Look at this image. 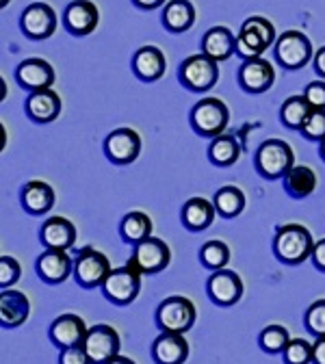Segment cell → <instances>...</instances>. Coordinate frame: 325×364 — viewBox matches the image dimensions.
<instances>
[{
	"instance_id": "cell-1",
	"label": "cell",
	"mask_w": 325,
	"mask_h": 364,
	"mask_svg": "<svg viewBox=\"0 0 325 364\" xmlns=\"http://www.w3.org/2000/svg\"><path fill=\"white\" fill-rule=\"evenodd\" d=\"M314 239L310 230L302 223H284L275 230L273 237V254L275 258L284 264H302L312 256L314 250Z\"/></svg>"
},
{
	"instance_id": "cell-2",
	"label": "cell",
	"mask_w": 325,
	"mask_h": 364,
	"mask_svg": "<svg viewBox=\"0 0 325 364\" xmlns=\"http://www.w3.org/2000/svg\"><path fill=\"white\" fill-rule=\"evenodd\" d=\"M156 326L161 332H189L198 321V308L196 304L184 295H171L163 299L156 308Z\"/></svg>"
},
{
	"instance_id": "cell-3",
	"label": "cell",
	"mask_w": 325,
	"mask_h": 364,
	"mask_svg": "<svg viewBox=\"0 0 325 364\" xmlns=\"http://www.w3.org/2000/svg\"><path fill=\"white\" fill-rule=\"evenodd\" d=\"M275 26L262 16H252L241 24L237 35V55H241L243 61L262 57L269 46H275Z\"/></svg>"
},
{
	"instance_id": "cell-4",
	"label": "cell",
	"mask_w": 325,
	"mask_h": 364,
	"mask_svg": "<svg viewBox=\"0 0 325 364\" xmlns=\"http://www.w3.org/2000/svg\"><path fill=\"white\" fill-rule=\"evenodd\" d=\"M293 165H295L293 148L282 139H267L265 144H260V148L256 150V156H254L256 171L267 180L284 178V173Z\"/></svg>"
},
{
	"instance_id": "cell-5",
	"label": "cell",
	"mask_w": 325,
	"mask_h": 364,
	"mask_svg": "<svg viewBox=\"0 0 325 364\" xmlns=\"http://www.w3.org/2000/svg\"><path fill=\"white\" fill-rule=\"evenodd\" d=\"M189 122H191V128L200 136H208V139H215V136H219V134L225 132V128L230 124V109L219 98H202L191 109Z\"/></svg>"
},
{
	"instance_id": "cell-6",
	"label": "cell",
	"mask_w": 325,
	"mask_h": 364,
	"mask_svg": "<svg viewBox=\"0 0 325 364\" xmlns=\"http://www.w3.org/2000/svg\"><path fill=\"white\" fill-rule=\"evenodd\" d=\"M178 80L182 87L196 94H204V91L213 89L219 80V63L211 59L208 55H191L187 57L178 68Z\"/></svg>"
},
{
	"instance_id": "cell-7",
	"label": "cell",
	"mask_w": 325,
	"mask_h": 364,
	"mask_svg": "<svg viewBox=\"0 0 325 364\" xmlns=\"http://www.w3.org/2000/svg\"><path fill=\"white\" fill-rule=\"evenodd\" d=\"M111 271L113 267L109 258L98 250L85 247L74 258V280L80 289H100Z\"/></svg>"
},
{
	"instance_id": "cell-8",
	"label": "cell",
	"mask_w": 325,
	"mask_h": 364,
	"mask_svg": "<svg viewBox=\"0 0 325 364\" xmlns=\"http://www.w3.org/2000/svg\"><path fill=\"white\" fill-rule=\"evenodd\" d=\"M100 289H102V295L111 304L130 306L139 297V293H142V273L132 269L130 264L117 267L109 273Z\"/></svg>"
},
{
	"instance_id": "cell-9",
	"label": "cell",
	"mask_w": 325,
	"mask_h": 364,
	"mask_svg": "<svg viewBox=\"0 0 325 364\" xmlns=\"http://www.w3.org/2000/svg\"><path fill=\"white\" fill-rule=\"evenodd\" d=\"M275 59L284 70H302L314 59L312 43L302 31H284L275 39Z\"/></svg>"
},
{
	"instance_id": "cell-10",
	"label": "cell",
	"mask_w": 325,
	"mask_h": 364,
	"mask_svg": "<svg viewBox=\"0 0 325 364\" xmlns=\"http://www.w3.org/2000/svg\"><path fill=\"white\" fill-rule=\"evenodd\" d=\"M171 262V250L169 245L159 239V237H150L142 243H137L132 250V256L128 260V264L132 269H137L142 276H152V273H161L169 267Z\"/></svg>"
},
{
	"instance_id": "cell-11",
	"label": "cell",
	"mask_w": 325,
	"mask_h": 364,
	"mask_svg": "<svg viewBox=\"0 0 325 364\" xmlns=\"http://www.w3.org/2000/svg\"><path fill=\"white\" fill-rule=\"evenodd\" d=\"M243 280L237 271L232 269H219V271H213L211 278L206 280V293H208V299L215 304V306H221V308H230L241 301L243 297Z\"/></svg>"
},
{
	"instance_id": "cell-12",
	"label": "cell",
	"mask_w": 325,
	"mask_h": 364,
	"mask_svg": "<svg viewBox=\"0 0 325 364\" xmlns=\"http://www.w3.org/2000/svg\"><path fill=\"white\" fill-rule=\"evenodd\" d=\"M82 347H85L87 355L91 358V364H105L119 353L122 338L113 326L98 323V326L89 328V332L82 341Z\"/></svg>"
},
{
	"instance_id": "cell-13",
	"label": "cell",
	"mask_w": 325,
	"mask_h": 364,
	"mask_svg": "<svg viewBox=\"0 0 325 364\" xmlns=\"http://www.w3.org/2000/svg\"><path fill=\"white\" fill-rule=\"evenodd\" d=\"M35 271L41 282L57 287V284H63L74 273V260L68 254V250L46 247L35 262Z\"/></svg>"
},
{
	"instance_id": "cell-14",
	"label": "cell",
	"mask_w": 325,
	"mask_h": 364,
	"mask_svg": "<svg viewBox=\"0 0 325 364\" xmlns=\"http://www.w3.org/2000/svg\"><path fill=\"white\" fill-rule=\"evenodd\" d=\"M142 136L132 128H115L105 139V154L115 165H130L142 154Z\"/></svg>"
},
{
	"instance_id": "cell-15",
	"label": "cell",
	"mask_w": 325,
	"mask_h": 364,
	"mask_svg": "<svg viewBox=\"0 0 325 364\" xmlns=\"http://www.w3.org/2000/svg\"><path fill=\"white\" fill-rule=\"evenodd\" d=\"M20 28L31 39H48L57 31V14L50 5L46 3H33L22 11Z\"/></svg>"
},
{
	"instance_id": "cell-16",
	"label": "cell",
	"mask_w": 325,
	"mask_h": 364,
	"mask_svg": "<svg viewBox=\"0 0 325 364\" xmlns=\"http://www.w3.org/2000/svg\"><path fill=\"white\" fill-rule=\"evenodd\" d=\"M98 22H100V11L91 0H74L63 11V26L68 28V33L76 37L91 35L98 28Z\"/></svg>"
},
{
	"instance_id": "cell-17",
	"label": "cell",
	"mask_w": 325,
	"mask_h": 364,
	"mask_svg": "<svg viewBox=\"0 0 325 364\" xmlns=\"http://www.w3.org/2000/svg\"><path fill=\"white\" fill-rule=\"evenodd\" d=\"M273 80H275V70L262 57L245 59L243 65L239 68V85L247 94H265V91L271 89Z\"/></svg>"
},
{
	"instance_id": "cell-18",
	"label": "cell",
	"mask_w": 325,
	"mask_h": 364,
	"mask_svg": "<svg viewBox=\"0 0 325 364\" xmlns=\"http://www.w3.org/2000/svg\"><path fill=\"white\" fill-rule=\"evenodd\" d=\"M24 111L35 124H50L61 115V96L53 87L31 91L24 102Z\"/></svg>"
},
{
	"instance_id": "cell-19",
	"label": "cell",
	"mask_w": 325,
	"mask_h": 364,
	"mask_svg": "<svg viewBox=\"0 0 325 364\" xmlns=\"http://www.w3.org/2000/svg\"><path fill=\"white\" fill-rule=\"evenodd\" d=\"M87 332H89V328H87L82 316H78L74 312H65V314H59L53 321L48 336H50L55 347L65 349L72 345H82Z\"/></svg>"
},
{
	"instance_id": "cell-20",
	"label": "cell",
	"mask_w": 325,
	"mask_h": 364,
	"mask_svg": "<svg viewBox=\"0 0 325 364\" xmlns=\"http://www.w3.org/2000/svg\"><path fill=\"white\" fill-rule=\"evenodd\" d=\"M16 80L20 87L26 91H37V89H50L57 80L55 68L46 59H24L18 70H16Z\"/></svg>"
},
{
	"instance_id": "cell-21",
	"label": "cell",
	"mask_w": 325,
	"mask_h": 364,
	"mask_svg": "<svg viewBox=\"0 0 325 364\" xmlns=\"http://www.w3.org/2000/svg\"><path fill=\"white\" fill-rule=\"evenodd\" d=\"M152 360L156 364H184L189 358V341L178 332H161L152 343Z\"/></svg>"
},
{
	"instance_id": "cell-22",
	"label": "cell",
	"mask_w": 325,
	"mask_h": 364,
	"mask_svg": "<svg viewBox=\"0 0 325 364\" xmlns=\"http://www.w3.org/2000/svg\"><path fill=\"white\" fill-rule=\"evenodd\" d=\"M31 314L28 297L18 289H3L0 293V326L5 330L20 328Z\"/></svg>"
},
{
	"instance_id": "cell-23",
	"label": "cell",
	"mask_w": 325,
	"mask_h": 364,
	"mask_svg": "<svg viewBox=\"0 0 325 364\" xmlns=\"http://www.w3.org/2000/svg\"><path fill=\"white\" fill-rule=\"evenodd\" d=\"M39 243L43 247L72 250L76 243V225L65 217H48L39 228Z\"/></svg>"
},
{
	"instance_id": "cell-24",
	"label": "cell",
	"mask_w": 325,
	"mask_h": 364,
	"mask_svg": "<svg viewBox=\"0 0 325 364\" xmlns=\"http://www.w3.org/2000/svg\"><path fill=\"white\" fill-rule=\"evenodd\" d=\"M132 72L139 80L154 82L161 80L167 72V59L156 46H144L132 57Z\"/></svg>"
},
{
	"instance_id": "cell-25",
	"label": "cell",
	"mask_w": 325,
	"mask_h": 364,
	"mask_svg": "<svg viewBox=\"0 0 325 364\" xmlns=\"http://www.w3.org/2000/svg\"><path fill=\"white\" fill-rule=\"evenodd\" d=\"M55 200H57L55 189L43 180H28L22 187V193H20L22 208L28 215H37V217L50 213L55 206Z\"/></svg>"
},
{
	"instance_id": "cell-26",
	"label": "cell",
	"mask_w": 325,
	"mask_h": 364,
	"mask_svg": "<svg viewBox=\"0 0 325 364\" xmlns=\"http://www.w3.org/2000/svg\"><path fill=\"white\" fill-rule=\"evenodd\" d=\"M215 217H217L215 202L206 198H189L182 204V210H180L182 225L191 232H204L206 228L213 225Z\"/></svg>"
},
{
	"instance_id": "cell-27",
	"label": "cell",
	"mask_w": 325,
	"mask_h": 364,
	"mask_svg": "<svg viewBox=\"0 0 325 364\" xmlns=\"http://www.w3.org/2000/svg\"><path fill=\"white\" fill-rule=\"evenodd\" d=\"M202 53L217 63L228 61L232 55H237V37L225 26H213L202 37Z\"/></svg>"
},
{
	"instance_id": "cell-28",
	"label": "cell",
	"mask_w": 325,
	"mask_h": 364,
	"mask_svg": "<svg viewBox=\"0 0 325 364\" xmlns=\"http://www.w3.org/2000/svg\"><path fill=\"white\" fill-rule=\"evenodd\" d=\"M161 20L169 33H187L196 24V7L191 0H169L163 7Z\"/></svg>"
},
{
	"instance_id": "cell-29",
	"label": "cell",
	"mask_w": 325,
	"mask_h": 364,
	"mask_svg": "<svg viewBox=\"0 0 325 364\" xmlns=\"http://www.w3.org/2000/svg\"><path fill=\"white\" fill-rule=\"evenodd\" d=\"M284 191L295 198V200H304V198H310L314 191H316V185H319V178H316V171L308 165H293L284 178Z\"/></svg>"
},
{
	"instance_id": "cell-30",
	"label": "cell",
	"mask_w": 325,
	"mask_h": 364,
	"mask_svg": "<svg viewBox=\"0 0 325 364\" xmlns=\"http://www.w3.org/2000/svg\"><path fill=\"white\" fill-rule=\"evenodd\" d=\"M152 230H154V223L150 219V215H146L144 210H130L124 215L122 223H119V235H122V241L128 243V245H137L146 239L152 237Z\"/></svg>"
},
{
	"instance_id": "cell-31",
	"label": "cell",
	"mask_w": 325,
	"mask_h": 364,
	"mask_svg": "<svg viewBox=\"0 0 325 364\" xmlns=\"http://www.w3.org/2000/svg\"><path fill=\"white\" fill-rule=\"evenodd\" d=\"M241 156V146L235 134L223 132L211 141L208 146V161L217 167H232Z\"/></svg>"
},
{
	"instance_id": "cell-32",
	"label": "cell",
	"mask_w": 325,
	"mask_h": 364,
	"mask_svg": "<svg viewBox=\"0 0 325 364\" xmlns=\"http://www.w3.org/2000/svg\"><path fill=\"white\" fill-rule=\"evenodd\" d=\"M213 202H215L217 215L223 217V219H235V217H239V215L245 210V204H247L245 193H243L239 187H235V185H225V187H221V189L215 193Z\"/></svg>"
},
{
	"instance_id": "cell-33",
	"label": "cell",
	"mask_w": 325,
	"mask_h": 364,
	"mask_svg": "<svg viewBox=\"0 0 325 364\" xmlns=\"http://www.w3.org/2000/svg\"><path fill=\"white\" fill-rule=\"evenodd\" d=\"M310 113H312V105L308 102V98L304 94L302 96H289L280 109V119L287 128L302 130V126Z\"/></svg>"
},
{
	"instance_id": "cell-34",
	"label": "cell",
	"mask_w": 325,
	"mask_h": 364,
	"mask_svg": "<svg viewBox=\"0 0 325 364\" xmlns=\"http://www.w3.org/2000/svg\"><path fill=\"white\" fill-rule=\"evenodd\" d=\"M230 247L228 243L219 241V239H213V241H206L202 247H200V262L202 267H206L208 271H219V269H225L228 262H230Z\"/></svg>"
},
{
	"instance_id": "cell-35",
	"label": "cell",
	"mask_w": 325,
	"mask_h": 364,
	"mask_svg": "<svg viewBox=\"0 0 325 364\" xmlns=\"http://www.w3.org/2000/svg\"><path fill=\"white\" fill-rule=\"evenodd\" d=\"M291 343V334L284 326L280 323H271L267 326L260 334H258V347L265 351V353H282L287 349V345Z\"/></svg>"
},
{
	"instance_id": "cell-36",
	"label": "cell",
	"mask_w": 325,
	"mask_h": 364,
	"mask_svg": "<svg viewBox=\"0 0 325 364\" xmlns=\"http://www.w3.org/2000/svg\"><path fill=\"white\" fill-rule=\"evenodd\" d=\"M304 326L314 338L325 336V299H316L308 306L304 314Z\"/></svg>"
},
{
	"instance_id": "cell-37",
	"label": "cell",
	"mask_w": 325,
	"mask_h": 364,
	"mask_svg": "<svg viewBox=\"0 0 325 364\" xmlns=\"http://www.w3.org/2000/svg\"><path fill=\"white\" fill-rule=\"evenodd\" d=\"M282 360L284 364H312V343L304 338H291L282 351Z\"/></svg>"
},
{
	"instance_id": "cell-38",
	"label": "cell",
	"mask_w": 325,
	"mask_h": 364,
	"mask_svg": "<svg viewBox=\"0 0 325 364\" xmlns=\"http://www.w3.org/2000/svg\"><path fill=\"white\" fill-rule=\"evenodd\" d=\"M299 132L310 141H323L325 139V109H312V113L308 115Z\"/></svg>"
},
{
	"instance_id": "cell-39",
	"label": "cell",
	"mask_w": 325,
	"mask_h": 364,
	"mask_svg": "<svg viewBox=\"0 0 325 364\" xmlns=\"http://www.w3.org/2000/svg\"><path fill=\"white\" fill-rule=\"evenodd\" d=\"M22 276V267L14 256H0V287L11 289Z\"/></svg>"
},
{
	"instance_id": "cell-40",
	"label": "cell",
	"mask_w": 325,
	"mask_h": 364,
	"mask_svg": "<svg viewBox=\"0 0 325 364\" xmlns=\"http://www.w3.org/2000/svg\"><path fill=\"white\" fill-rule=\"evenodd\" d=\"M59 364H91L82 345H72L59 351Z\"/></svg>"
},
{
	"instance_id": "cell-41",
	"label": "cell",
	"mask_w": 325,
	"mask_h": 364,
	"mask_svg": "<svg viewBox=\"0 0 325 364\" xmlns=\"http://www.w3.org/2000/svg\"><path fill=\"white\" fill-rule=\"evenodd\" d=\"M304 96L312 105V109H325V80H312L306 85Z\"/></svg>"
},
{
	"instance_id": "cell-42",
	"label": "cell",
	"mask_w": 325,
	"mask_h": 364,
	"mask_svg": "<svg viewBox=\"0 0 325 364\" xmlns=\"http://www.w3.org/2000/svg\"><path fill=\"white\" fill-rule=\"evenodd\" d=\"M310 260H312V264H314L319 271L325 273V239H319V241L314 243V250H312Z\"/></svg>"
},
{
	"instance_id": "cell-43",
	"label": "cell",
	"mask_w": 325,
	"mask_h": 364,
	"mask_svg": "<svg viewBox=\"0 0 325 364\" xmlns=\"http://www.w3.org/2000/svg\"><path fill=\"white\" fill-rule=\"evenodd\" d=\"M312 364H325V336L312 343Z\"/></svg>"
},
{
	"instance_id": "cell-44",
	"label": "cell",
	"mask_w": 325,
	"mask_h": 364,
	"mask_svg": "<svg viewBox=\"0 0 325 364\" xmlns=\"http://www.w3.org/2000/svg\"><path fill=\"white\" fill-rule=\"evenodd\" d=\"M312 65H314V72L325 80V46L323 48H319L314 53V59H312Z\"/></svg>"
},
{
	"instance_id": "cell-45",
	"label": "cell",
	"mask_w": 325,
	"mask_h": 364,
	"mask_svg": "<svg viewBox=\"0 0 325 364\" xmlns=\"http://www.w3.org/2000/svg\"><path fill=\"white\" fill-rule=\"evenodd\" d=\"M132 5L144 9V11H152V9H159L163 5H167V0H132Z\"/></svg>"
},
{
	"instance_id": "cell-46",
	"label": "cell",
	"mask_w": 325,
	"mask_h": 364,
	"mask_svg": "<svg viewBox=\"0 0 325 364\" xmlns=\"http://www.w3.org/2000/svg\"><path fill=\"white\" fill-rule=\"evenodd\" d=\"M105 364H137L132 358H128V355H122V353H117L115 358H111L109 362H105Z\"/></svg>"
},
{
	"instance_id": "cell-47",
	"label": "cell",
	"mask_w": 325,
	"mask_h": 364,
	"mask_svg": "<svg viewBox=\"0 0 325 364\" xmlns=\"http://www.w3.org/2000/svg\"><path fill=\"white\" fill-rule=\"evenodd\" d=\"M319 154H321V159L325 161V139H323V141H319Z\"/></svg>"
},
{
	"instance_id": "cell-48",
	"label": "cell",
	"mask_w": 325,
	"mask_h": 364,
	"mask_svg": "<svg viewBox=\"0 0 325 364\" xmlns=\"http://www.w3.org/2000/svg\"><path fill=\"white\" fill-rule=\"evenodd\" d=\"M9 3H11V0H0V7H3V9H5V7H7Z\"/></svg>"
}]
</instances>
